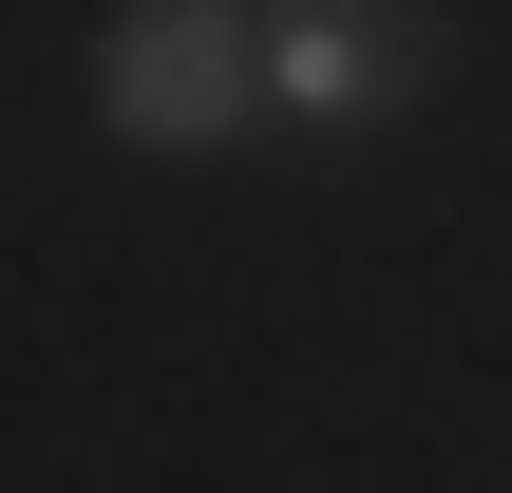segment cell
Wrapping results in <instances>:
<instances>
[{"instance_id": "2", "label": "cell", "mask_w": 512, "mask_h": 493, "mask_svg": "<svg viewBox=\"0 0 512 493\" xmlns=\"http://www.w3.org/2000/svg\"><path fill=\"white\" fill-rule=\"evenodd\" d=\"M456 76V0H266V133L361 152Z\"/></svg>"}, {"instance_id": "1", "label": "cell", "mask_w": 512, "mask_h": 493, "mask_svg": "<svg viewBox=\"0 0 512 493\" xmlns=\"http://www.w3.org/2000/svg\"><path fill=\"white\" fill-rule=\"evenodd\" d=\"M95 133H133V152H247L266 133V0H114L95 19Z\"/></svg>"}]
</instances>
